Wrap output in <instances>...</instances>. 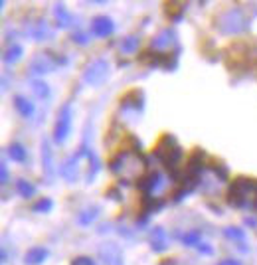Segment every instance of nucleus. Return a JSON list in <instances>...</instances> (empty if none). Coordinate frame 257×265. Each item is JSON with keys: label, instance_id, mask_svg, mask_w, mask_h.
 <instances>
[{"label": "nucleus", "instance_id": "nucleus-1", "mask_svg": "<svg viewBox=\"0 0 257 265\" xmlns=\"http://www.w3.org/2000/svg\"><path fill=\"white\" fill-rule=\"evenodd\" d=\"M111 170L123 182H135V180L143 182L149 166H147V159L137 149H125L111 160Z\"/></svg>", "mask_w": 257, "mask_h": 265}, {"label": "nucleus", "instance_id": "nucleus-2", "mask_svg": "<svg viewBox=\"0 0 257 265\" xmlns=\"http://www.w3.org/2000/svg\"><path fill=\"white\" fill-rule=\"evenodd\" d=\"M228 204L240 210L257 208V178L238 176L228 188Z\"/></svg>", "mask_w": 257, "mask_h": 265}, {"label": "nucleus", "instance_id": "nucleus-3", "mask_svg": "<svg viewBox=\"0 0 257 265\" xmlns=\"http://www.w3.org/2000/svg\"><path fill=\"white\" fill-rule=\"evenodd\" d=\"M154 153H156V157L160 159V162L176 176L178 164L182 162V149H180V145L176 143V139L170 137V135H164V137L158 141Z\"/></svg>", "mask_w": 257, "mask_h": 265}, {"label": "nucleus", "instance_id": "nucleus-4", "mask_svg": "<svg viewBox=\"0 0 257 265\" xmlns=\"http://www.w3.org/2000/svg\"><path fill=\"white\" fill-rule=\"evenodd\" d=\"M69 129H71V105L65 103L59 109L55 125H53V139H55V143H63L67 139V135H69Z\"/></svg>", "mask_w": 257, "mask_h": 265}, {"label": "nucleus", "instance_id": "nucleus-5", "mask_svg": "<svg viewBox=\"0 0 257 265\" xmlns=\"http://www.w3.org/2000/svg\"><path fill=\"white\" fill-rule=\"evenodd\" d=\"M109 73V63L105 59H95L87 69H85V81H89L91 85H99Z\"/></svg>", "mask_w": 257, "mask_h": 265}, {"label": "nucleus", "instance_id": "nucleus-6", "mask_svg": "<svg viewBox=\"0 0 257 265\" xmlns=\"http://www.w3.org/2000/svg\"><path fill=\"white\" fill-rule=\"evenodd\" d=\"M224 18H228V24H224V26H222V30H224V32L238 34V32H242V30L246 28V20H244V16H242L238 10L228 12Z\"/></svg>", "mask_w": 257, "mask_h": 265}, {"label": "nucleus", "instance_id": "nucleus-7", "mask_svg": "<svg viewBox=\"0 0 257 265\" xmlns=\"http://www.w3.org/2000/svg\"><path fill=\"white\" fill-rule=\"evenodd\" d=\"M115 30V24L111 22V18H105V16H97L93 22H91V32L99 38H107L109 34H113Z\"/></svg>", "mask_w": 257, "mask_h": 265}, {"label": "nucleus", "instance_id": "nucleus-8", "mask_svg": "<svg viewBox=\"0 0 257 265\" xmlns=\"http://www.w3.org/2000/svg\"><path fill=\"white\" fill-rule=\"evenodd\" d=\"M101 256L103 260H105V264L107 265H123V258H121V252H119V248L115 246V244H105L101 250Z\"/></svg>", "mask_w": 257, "mask_h": 265}, {"label": "nucleus", "instance_id": "nucleus-9", "mask_svg": "<svg viewBox=\"0 0 257 265\" xmlns=\"http://www.w3.org/2000/svg\"><path fill=\"white\" fill-rule=\"evenodd\" d=\"M141 186H143V190H145V196H151L156 188L162 186V176H160L158 172H153V174H149V176L141 182Z\"/></svg>", "mask_w": 257, "mask_h": 265}, {"label": "nucleus", "instance_id": "nucleus-10", "mask_svg": "<svg viewBox=\"0 0 257 265\" xmlns=\"http://www.w3.org/2000/svg\"><path fill=\"white\" fill-rule=\"evenodd\" d=\"M53 65H55V59L50 57L48 53H42V55H38V57L34 59L32 69H34V71H51Z\"/></svg>", "mask_w": 257, "mask_h": 265}, {"label": "nucleus", "instance_id": "nucleus-11", "mask_svg": "<svg viewBox=\"0 0 257 265\" xmlns=\"http://www.w3.org/2000/svg\"><path fill=\"white\" fill-rule=\"evenodd\" d=\"M46 258H48V250H44V248H32L28 254H26V264L28 265H40L42 262H46Z\"/></svg>", "mask_w": 257, "mask_h": 265}, {"label": "nucleus", "instance_id": "nucleus-12", "mask_svg": "<svg viewBox=\"0 0 257 265\" xmlns=\"http://www.w3.org/2000/svg\"><path fill=\"white\" fill-rule=\"evenodd\" d=\"M151 246L154 252H162L166 248V234L162 228H154L151 234Z\"/></svg>", "mask_w": 257, "mask_h": 265}, {"label": "nucleus", "instance_id": "nucleus-13", "mask_svg": "<svg viewBox=\"0 0 257 265\" xmlns=\"http://www.w3.org/2000/svg\"><path fill=\"white\" fill-rule=\"evenodd\" d=\"M14 105L18 109V113L22 115V117H32L34 115V105H32V101H28V99H24V97H14Z\"/></svg>", "mask_w": 257, "mask_h": 265}, {"label": "nucleus", "instance_id": "nucleus-14", "mask_svg": "<svg viewBox=\"0 0 257 265\" xmlns=\"http://www.w3.org/2000/svg\"><path fill=\"white\" fill-rule=\"evenodd\" d=\"M8 157L12 160H16V162H24V160H26V149H24L22 145L14 143V145L8 147Z\"/></svg>", "mask_w": 257, "mask_h": 265}, {"label": "nucleus", "instance_id": "nucleus-15", "mask_svg": "<svg viewBox=\"0 0 257 265\" xmlns=\"http://www.w3.org/2000/svg\"><path fill=\"white\" fill-rule=\"evenodd\" d=\"M16 188H18V192H20L22 196H26V198H28V196H34V194H36V188H34V186H32V184H30L28 180H18Z\"/></svg>", "mask_w": 257, "mask_h": 265}, {"label": "nucleus", "instance_id": "nucleus-16", "mask_svg": "<svg viewBox=\"0 0 257 265\" xmlns=\"http://www.w3.org/2000/svg\"><path fill=\"white\" fill-rule=\"evenodd\" d=\"M32 89H34V93H36L38 97H42V99H48V97H50V89H48V85H46L44 81H34V83H32Z\"/></svg>", "mask_w": 257, "mask_h": 265}, {"label": "nucleus", "instance_id": "nucleus-17", "mask_svg": "<svg viewBox=\"0 0 257 265\" xmlns=\"http://www.w3.org/2000/svg\"><path fill=\"white\" fill-rule=\"evenodd\" d=\"M55 18H57L59 26H67V24H69V20H71V16L67 14V10H65L61 4H57V8H55Z\"/></svg>", "mask_w": 257, "mask_h": 265}, {"label": "nucleus", "instance_id": "nucleus-18", "mask_svg": "<svg viewBox=\"0 0 257 265\" xmlns=\"http://www.w3.org/2000/svg\"><path fill=\"white\" fill-rule=\"evenodd\" d=\"M137 44H139V38H135V36H129L127 40H123L121 42V50L125 53H133L137 50Z\"/></svg>", "mask_w": 257, "mask_h": 265}, {"label": "nucleus", "instance_id": "nucleus-19", "mask_svg": "<svg viewBox=\"0 0 257 265\" xmlns=\"http://www.w3.org/2000/svg\"><path fill=\"white\" fill-rule=\"evenodd\" d=\"M168 36H172V32H162V34H158L153 40V46L154 48H160V46H168L170 42H174V38H168Z\"/></svg>", "mask_w": 257, "mask_h": 265}, {"label": "nucleus", "instance_id": "nucleus-20", "mask_svg": "<svg viewBox=\"0 0 257 265\" xmlns=\"http://www.w3.org/2000/svg\"><path fill=\"white\" fill-rule=\"evenodd\" d=\"M182 242H184L186 246H200V232L194 230V232L184 234V236H182Z\"/></svg>", "mask_w": 257, "mask_h": 265}, {"label": "nucleus", "instance_id": "nucleus-21", "mask_svg": "<svg viewBox=\"0 0 257 265\" xmlns=\"http://www.w3.org/2000/svg\"><path fill=\"white\" fill-rule=\"evenodd\" d=\"M42 153H44V166H46V172L51 174V151H50L48 141H44V149H42Z\"/></svg>", "mask_w": 257, "mask_h": 265}, {"label": "nucleus", "instance_id": "nucleus-22", "mask_svg": "<svg viewBox=\"0 0 257 265\" xmlns=\"http://www.w3.org/2000/svg\"><path fill=\"white\" fill-rule=\"evenodd\" d=\"M224 234H226L228 238H232V240H238V242H244V238H246L244 230H240V228H226Z\"/></svg>", "mask_w": 257, "mask_h": 265}, {"label": "nucleus", "instance_id": "nucleus-23", "mask_svg": "<svg viewBox=\"0 0 257 265\" xmlns=\"http://www.w3.org/2000/svg\"><path fill=\"white\" fill-rule=\"evenodd\" d=\"M53 208V202L50 198H42L38 204H34V212H50Z\"/></svg>", "mask_w": 257, "mask_h": 265}, {"label": "nucleus", "instance_id": "nucleus-24", "mask_svg": "<svg viewBox=\"0 0 257 265\" xmlns=\"http://www.w3.org/2000/svg\"><path fill=\"white\" fill-rule=\"evenodd\" d=\"M20 55H22V48H20V46H12V48L6 52V61L12 63V61L20 59Z\"/></svg>", "mask_w": 257, "mask_h": 265}, {"label": "nucleus", "instance_id": "nucleus-25", "mask_svg": "<svg viewBox=\"0 0 257 265\" xmlns=\"http://www.w3.org/2000/svg\"><path fill=\"white\" fill-rule=\"evenodd\" d=\"M95 216H97V210L93 208V212H91V214H81L79 222H81V224H87V222H93V218H95Z\"/></svg>", "mask_w": 257, "mask_h": 265}, {"label": "nucleus", "instance_id": "nucleus-26", "mask_svg": "<svg viewBox=\"0 0 257 265\" xmlns=\"http://www.w3.org/2000/svg\"><path fill=\"white\" fill-rule=\"evenodd\" d=\"M71 265H93V262L89 258H77V260L71 262Z\"/></svg>", "mask_w": 257, "mask_h": 265}, {"label": "nucleus", "instance_id": "nucleus-27", "mask_svg": "<svg viewBox=\"0 0 257 265\" xmlns=\"http://www.w3.org/2000/svg\"><path fill=\"white\" fill-rule=\"evenodd\" d=\"M218 265H242L238 260H224V262H220Z\"/></svg>", "mask_w": 257, "mask_h": 265}, {"label": "nucleus", "instance_id": "nucleus-28", "mask_svg": "<svg viewBox=\"0 0 257 265\" xmlns=\"http://www.w3.org/2000/svg\"><path fill=\"white\" fill-rule=\"evenodd\" d=\"M2 182H8V170H6V164H2Z\"/></svg>", "mask_w": 257, "mask_h": 265}]
</instances>
